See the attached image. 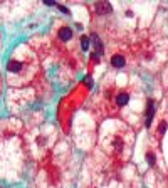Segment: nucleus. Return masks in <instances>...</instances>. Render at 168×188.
I'll list each match as a JSON object with an SVG mask.
<instances>
[{
	"mask_svg": "<svg viewBox=\"0 0 168 188\" xmlns=\"http://www.w3.org/2000/svg\"><path fill=\"white\" fill-rule=\"evenodd\" d=\"M59 10H61V12H64V14H67V9H66V7H62V5H59Z\"/></svg>",
	"mask_w": 168,
	"mask_h": 188,
	"instance_id": "nucleus-11",
	"label": "nucleus"
},
{
	"mask_svg": "<svg viewBox=\"0 0 168 188\" xmlns=\"http://www.w3.org/2000/svg\"><path fill=\"white\" fill-rule=\"evenodd\" d=\"M166 128H168V121L166 119H162V123H160V128H158V138L163 136V133L166 131Z\"/></svg>",
	"mask_w": 168,
	"mask_h": 188,
	"instance_id": "nucleus-9",
	"label": "nucleus"
},
{
	"mask_svg": "<svg viewBox=\"0 0 168 188\" xmlns=\"http://www.w3.org/2000/svg\"><path fill=\"white\" fill-rule=\"evenodd\" d=\"M128 101H129V94L126 93V91H120V93L116 94V104L120 107L126 106V104H128Z\"/></svg>",
	"mask_w": 168,
	"mask_h": 188,
	"instance_id": "nucleus-5",
	"label": "nucleus"
},
{
	"mask_svg": "<svg viewBox=\"0 0 168 188\" xmlns=\"http://www.w3.org/2000/svg\"><path fill=\"white\" fill-rule=\"evenodd\" d=\"M59 40L61 42H67V40H71L72 39V29L71 27H62V29L59 30Z\"/></svg>",
	"mask_w": 168,
	"mask_h": 188,
	"instance_id": "nucleus-4",
	"label": "nucleus"
},
{
	"mask_svg": "<svg viewBox=\"0 0 168 188\" xmlns=\"http://www.w3.org/2000/svg\"><path fill=\"white\" fill-rule=\"evenodd\" d=\"M155 101L153 99H148L146 102V121H145V124H146V128H151V121H153V116H155Z\"/></svg>",
	"mask_w": 168,
	"mask_h": 188,
	"instance_id": "nucleus-2",
	"label": "nucleus"
},
{
	"mask_svg": "<svg viewBox=\"0 0 168 188\" xmlns=\"http://www.w3.org/2000/svg\"><path fill=\"white\" fill-rule=\"evenodd\" d=\"M111 12H113L111 3H108V2H98L96 3V14L98 15H108Z\"/></svg>",
	"mask_w": 168,
	"mask_h": 188,
	"instance_id": "nucleus-3",
	"label": "nucleus"
},
{
	"mask_svg": "<svg viewBox=\"0 0 168 188\" xmlns=\"http://www.w3.org/2000/svg\"><path fill=\"white\" fill-rule=\"evenodd\" d=\"M91 40H93L94 47H96V54H98V56H103V52H104V47H103L101 39H99L96 34H93V36H91Z\"/></svg>",
	"mask_w": 168,
	"mask_h": 188,
	"instance_id": "nucleus-7",
	"label": "nucleus"
},
{
	"mask_svg": "<svg viewBox=\"0 0 168 188\" xmlns=\"http://www.w3.org/2000/svg\"><path fill=\"white\" fill-rule=\"evenodd\" d=\"M155 161H156V156L153 151H148L146 153V163L150 165V166H155Z\"/></svg>",
	"mask_w": 168,
	"mask_h": 188,
	"instance_id": "nucleus-10",
	"label": "nucleus"
},
{
	"mask_svg": "<svg viewBox=\"0 0 168 188\" xmlns=\"http://www.w3.org/2000/svg\"><path fill=\"white\" fill-rule=\"evenodd\" d=\"M89 44H91V37L82 36L81 37V47H82V51H87V49H89Z\"/></svg>",
	"mask_w": 168,
	"mask_h": 188,
	"instance_id": "nucleus-8",
	"label": "nucleus"
},
{
	"mask_svg": "<svg viewBox=\"0 0 168 188\" xmlns=\"http://www.w3.org/2000/svg\"><path fill=\"white\" fill-rule=\"evenodd\" d=\"M22 69H24V62L14 59V57L9 61V64H7V71H9V74H20Z\"/></svg>",
	"mask_w": 168,
	"mask_h": 188,
	"instance_id": "nucleus-1",
	"label": "nucleus"
},
{
	"mask_svg": "<svg viewBox=\"0 0 168 188\" xmlns=\"http://www.w3.org/2000/svg\"><path fill=\"white\" fill-rule=\"evenodd\" d=\"M124 64H126L124 56H121V54H116V56L111 57V66H113V67L121 69V67H124Z\"/></svg>",
	"mask_w": 168,
	"mask_h": 188,
	"instance_id": "nucleus-6",
	"label": "nucleus"
}]
</instances>
